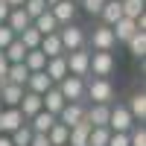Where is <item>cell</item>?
Listing matches in <instances>:
<instances>
[{
    "instance_id": "cell-1",
    "label": "cell",
    "mask_w": 146,
    "mask_h": 146,
    "mask_svg": "<svg viewBox=\"0 0 146 146\" xmlns=\"http://www.w3.org/2000/svg\"><path fill=\"white\" fill-rule=\"evenodd\" d=\"M85 96L91 102H96V105H111L117 91H114L111 79H96L94 76V79H85Z\"/></svg>"
},
{
    "instance_id": "cell-2",
    "label": "cell",
    "mask_w": 146,
    "mask_h": 146,
    "mask_svg": "<svg viewBox=\"0 0 146 146\" xmlns=\"http://www.w3.org/2000/svg\"><path fill=\"white\" fill-rule=\"evenodd\" d=\"M58 38H62L64 53L88 47V32H85V27H79V23H64V27H58Z\"/></svg>"
},
{
    "instance_id": "cell-3",
    "label": "cell",
    "mask_w": 146,
    "mask_h": 146,
    "mask_svg": "<svg viewBox=\"0 0 146 146\" xmlns=\"http://www.w3.org/2000/svg\"><path fill=\"white\" fill-rule=\"evenodd\" d=\"M64 62H67V76L88 79V70H91V50H88V47L73 50V53H64Z\"/></svg>"
},
{
    "instance_id": "cell-4",
    "label": "cell",
    "mask_w": 146,
    "mask_h": 146,
    "mask_svg": "<svg viewBox=\"0 0 146 146\" xmlns=\"http://www.w3.org/2000/svg\"><path fill=\"white\" fill-rule=\"evenodd\" d=\"M114 70H117V58H114V53H91V70H88V76L111 79Z\"/></svg>"
},
{
    "instance_id": "cell-5",
    "label": "cell",
    "mask_w": 146,
    "mask_h": 146,
    "mask_svg": "<svg viewBox=\"0 0 146 146\" xmlns=\"http://www.w3.org/2000/svg\"><path fill=\"white\" fill-rule=\"evenodd\" d=\"M88 41H91V53H111L117 41H114V32L111 27H105V23H100V27H94V32L88 35Z\"/></svg>"
},
{
    "instance_id": "cell-6",
    "label": "cell",
    "mask_w": 146,
    "mask_h": 146,
    "mask_svg": "<svg viewBox=\"0 0 146 146\" xmlns=\"http://www.w3.org/2000/svg\"><path fill=\"white\" fill-rule=\"evenodd\" d=\"M131 126H137V123H135V117L129 114V108L123 102H111V111H108V129H111V131H129Z\"/></svg>"
},
{
    "instance_id": "cell-7",
    "label": "cell",
    "mask_w": 146,
    "mask_h": 146,
    "mask_svg": "<svg viewBox=\"0 0 146 146\" xmlns=\"http://www.w3.org/2000/svg\"><path fill=\"white\" fill-rule=\"evenodd\" d=\"M56 88H58V94L64 96V102H85V79H79V76H64Z\"/></svg>"
},
{
    "instance_id": "cell-8",
    "label": "cell",
    "mask_w": 146,
    "mask_h": 146,
    "mask_svg": "<svg viewBox=\"0 0 146 146\" xmlns=\"http://www.w3.org/2000/svg\"><path fill=\"white\" fill-rule=\"evenodd\" d=\"M58 123L62 126H67V129H73L76 123H82L85 120V102H64V108L58 111Z\"/></svg>"
},
{
    "instance_id": "cell-9",
    "label": "cell",
    "mask_w": 146,
    "mask_h": 146,
    "mask_svg": "<svg viewBox=\"0 0 146 146\" xmlns=\"http://www.w3.org/2000/svg\"><path fill=\"white\" fill-rule=\"evenodd\" d=\"M27 120H23V114L18 111V108H3L0 111V135H12L15 129H21Z\"/></svg>"
},
{
    "instance_id": "cell-10",
    "label": "cell",
    "mask_w": 146,
    "mask_h": 146,
    "mask_svg": "<svg viewBox=\"0 0 146 146\" xmlns=\"http://www.w3.org/2000/svg\"><path fill=\"white\" fill-rule=\"evenodd\" d=\"M50 12H53V18L58 21V27L76 21V3H73V0H58L56 6H50Z\"/></svg>"
},
{
    "instance_id": "cell-11",
    "label": "cell",
    "mask_w": 146,
    "mask_h": 146,
    "mask_svg": "<svg viewBox=\"0 0 146 146\" xmlns=\"http://www.w3.org/2000/svg\"><path fill=\"white\" fill-rule=\"evenodd\" d=\"M23 91H27V88H21V85L3 82V85H0V105H3V108H18Z\"/></svg>"
},
{
    "instance_id": "cell-12",
    "label": "cell",
    "mask_w": 146,
    "mask_h": 146,
    "mask_svg": "<svg viewBox=\"0 0 146 146\" xmlns=\"http://www.w3.org/2000/svg\"><path fill=\"white\" fill-rule=\"evenodd\" d=\"M44 73L50 76V82H53V85H58V82L67 76V62H64V56H53V58H47Z\"/></svg>"
},
{
    "instance_id": "cell-13",
    "label": "cell",
    "mask_w": 146,
    "mask_h": 146,
    "mask_svg": "<svg viewBox=\"0 0 146 146\" xmlns=\"http://www.w3.org/2000/svg\"><path fill=\"white\" fill-rule=\"evenodd\" d=\"M41 96L38 94H29V91H23V96H21V102H18V111L23 114V120H29V117H35L41 111Z\"/></svg>"
},
{
    "instance_id": "cell-14",
    "label": "cell",
    "mask_w": 146,
    "mask_h": 146,
    "mask_svg": "<svg viewBox=\"0 0 146 146\" xmlns=\"http://www.w3.org/2000/svg\"><path fill=\"white\" fill-rule=\"evenodd\" d=\"M108 111H111V105H96V102H91V108H85V120L91 123V129L108 126Z\"/></svg>"
},
{
    "instance_id": "cell-15",
    "label": "cell",
    "mask_w": 146,
    "mask_h": 146,
    "mask_svg": "<svg viewBox=\"0 0 146 146\" xmlns=\"http://www.w3.org/2000/svg\"><path fill=\"white\" fill-rule=\"evenodd\" d=\"M29 94H38V96H44L47 91L53 88V82H50V76H47L44 70H38V73H29V79H27V85H23Z\"/></svg>"
},
{
    "instance_id": "cell-16",
    "label": "cell",
    "mask_w": 146,
    "mask_h": 146,
    "mask_svg": "<svg viewBox=\"0 0 146 146\" xmlns=\"http://www.w3.org/2000/svg\"><path fill=\"white\" fill-rule=\"evenodd\" d=\"M53 123H56V114L44 111V108H41V111L35 114V117H29V120H27V126L35 131V135H47V131L53 129Z\"/></svg>"
},
{
    "instance_id": "cell-17",
    "label": "cell",
    "mask_w": 146,
    "mask_h": 146,
    "mask_svg": "<svg viewBox=\"0 0 146 146\" xmlns=\"http://www.w3.org/2000/svg\"><path fill=\"white\" fill-rule=\"evenodd\" d=\"M38 50H41L47 58H53V56H64V47H62V38H58V32L41 35V44H38Z\"/></svg>"
},
{
    "instance_id": "cell-18",
    "label": "cell",
    "mask_w": 146,
    "mask_h": 146,
    "mask_svg": "<svg viewBox=\"0 0 146 146\" xmlns=\"http://www.w3.org/2000/svg\"><path fill=\"white\" fill-rule=\"evenodd\" d=\"M126 108H129V114L135 117V123H143V120H146V94L143 91H135L129 96V105Z\"/></svg>"
},
{
    "instance_id": "cell-19",
    "label": "cell",
    "mask_w": 146,
    "mask_h": 146,
    "mask_svg": "<svg viewBox=\"0 0 146 146\" xmlns=\"http://www.w3.org/2000/svg\"><path fill=\"white\" fill-rule=\"evenodd\" d=\"M6 27L15 32V35H21L27 27H32V18H29L23 9H12V12H9V18H6Z\"/></svg>"
},
{
    "instance_id": "cell-20",
    "label": "cell",
    "mask_w": 146,
    "mask_h": 146,
    "mask_svg": "<svg viewBox=\"0 0 146 146\" xmlns=\"http://www.w3.org/2000/svg\"><path fill=\"white\" fill-rule=\"evenodd\" d=\"M41 105H44V111H50V114H56V117H58V111L64 108V96L58 94V88H56V85H53V88L41 96Z\"/></svg>"
},
{
    "instance_id": "cell-21",
    "label": "cell",
    "mask_w": 146,
    "mask_h": 146,
    "mask_svg": "<svg viewBox=\"0 0 146 146\" xmlns=\"http://www.w3.org/2000/svg\"><path fill=\"white\" fill-rule=\"evenodd\" d=\"M88 135H91V123H88V120H82V123H76V126L70 129L67 146H88Z\"/></svg>"
},
{
    "instance_id": "cell-22",
    "label": "cell",
    "mask_w": 146,
    "mask_h": 146,
    "mask_svg": "<svg viewBox=\"0 0 146 146\" xmlns=\"http://www.w3.org/2000/svg\"><path fill=\"white\" fill-rule=\"evenodd\" d=\"M100 18H102L105 27H114V23L123 18V6H120V0H105V6H102V12H100Z\"/></svg>"
},
{
    "instance_id": "cell-23",
    "label": "cell",
    "mask_w": 146,
    "mask_h": 146,
    "mask_svg": "<svg viewBox=\"0 0 146 146\" xmlns=\"http://www.w3.org/2000/svg\"><path fill=\"white\" fill-rule=\"evenodd\" d=\"M32 27L38 29L41 35H50V32H58V21L53 18V12L47 9V12H41V15H38V18L32 21Z\"/></svg>"
},
{
    "instance_id": "cell-24",
    "label": "cell",
    "mask_w": 146,
    "mask_h": 146,
    "mask_svg": "<svg viewBox=\"0 0 146 146\" xmlns=\"http://www.w3.org/2000/svg\"><path fill=\"white\" fill-rule=\"evenodd\" d=\"M111 32H114V41H129L131 38V35H135L137 32V27H135V21H129V18H120L117 23H114V27H111Z\"/></svg>"
},
{
    "instance_id": "cell-25",
    "label": "cell",
    "mask_w": 146,
    "mask_h": 146,
    "mask_svg": "<svg viewBox=\"0 0 146 146\" xmlns=\"http://www.w3.org/2000/svg\"><path fill=\"white\" fill-rule=\"evenodd\" d=\"M27 79H29V70H27V64L23 62H18V64H9V70H6V82H12V85H27Z\"/></svg>"
},
{
    "instance_id": "cell-26",
    "label": "cell",
    "mask_w": 146,
    "mask_h": 146,
    "mask_svg": "<svg viewBox=\"0 0 146 146\" xmlns=\"http://www.w3.org/2000/svg\"><path fill=\"white\" fill-rule=\"evenodd\" d=\"M67 135H70V129H67V126H62V123L56 120L53 129L47 131V140H50V146H67Z\"/></svg>"
},
{
    "instance_id": "cell-27",
    "label": "cell",
    "mask_w": 146,
    "mask_h": 146,
    "mask_svg": "<svg viewBox=\"0 0 146 146\" xmlns=\"http://www.w3.org/2000/svg\"><path fill=\"white\" fill-rule=\"evenodd\" d=\"M23 64H27L29 73H38V70H44V64H47V56H44L41 50H27V56H23Z\"/></svg>"
},
{
    "instance_id": "cell-28",
    "label": "cell",
    "mask_w": 146,
    "mask_h": 146,
    "mask_svg": "<svg viewBox=\"0 0 146 146\" xmlns=\"http://www.w3.org/2000/svg\"><path fill=\"white\" fill-rule=\"evenodd\" d=\"M3 56H6V62L9 64H18V62H23V56H27V47L21 44V38L15 35V41H12L6 50H3Z\"/></svg>"
},
{
    "instance_id": "cell-29",
    "label": "cell",
    "mask_w": 146,
    "mask_h": 146,
    "mask_svg": "<svg viewBox=\"0 0 146 146\" xmlns=\"http://www.w3.org/2000/svg\"><path fill=\"white\" fill-rule=\"evenodd\" d=\"M126 47H129V53L135 56V58H143L146 56V32H135L126 41Z\"/></svg>"
},
{
    "instance_id": "cell-30",
    "label": "cell",
    "mask_w": 146,
    "mask_h": 146,
    "mask_svg": "<svg viewBox=\"0 0 146 146\" xmlns=\"http://www.w3.org/2000/svg\"><path fill=\"white\" fill-rule=\"evenodd\" d=\"M143 3H146V0H120V6H123V18L137 21L143 15Z\"/></svg>"
},
{
    "instance_id": "cell-31",
    "label": "cell",
    "mask_w": 146,
    "mask_h": 146,
    "mask_svg": "<svg viewBox=\"0 0 146 146\" xmlns=\"http://www.w3.org/2000/svg\"><path fill=\"white\" fill-rule=\"evenodd\" d=\"M18 38H21V44L27 47V50H38V44H41V32L35 29V27H27V29L18 35Z\"/></svg>"
},
{
    "instance_id": "cell-32",
    "label": "cell",
    "mask_w": 146,
    "mask_h": 146,
    "mask_svg": "<svg viewBox=\"0 0 146 146\" xmlns=\"http://www.w3.org/2000/svg\"><path fill=\"white\" fill-rule=\"evenodd\" d=\"M108 137H111V129H108V126L91 129V135H88V146H108Z\"/></svg>"
},
{
    "instance_id": "cell-33",
    "label": "cell",
    "mask_w": 146,
    "mask_h": 146,
    "mask_svg": "<svg viewBox=\"0 0 146 146\" xmlns=\"http://www.w3.org/2000/svg\"><path fill=\"white\" fill-rule=\"evenodd\" d=\"M9 140H12V146H29V140H32V129L23 123L21 129H15V131L9 135Z\"/></svg>"
},
{
    "instance_id": "cell-34",
    "label": "cell",
    "mask_w": 146,
    "mask_h": 146,
    "mask_svg": "<svg viewBox=\"0 0 146 146\" xmlns=\"http://www.w3.org/2000/svg\"><path fill=\"white\" fill-rule=\"evenodd\" d=\"M129 146H146V129H143V123L129 129Z\"/></svg>"
},
{
    "instance_id": "cell-35",
    "label": "cell",
    "mask_w": 146,
    "mask_h": 146,
    "mask_svg": "<svg viewBox=\"0 0 146 146\" xmlns=\"http://www.w3.org/2000/svg\"><path fill=\"white\" fill-rule=\"evenodd\" d=\"M21 9L27 12L32 21H35V18L41 15V12H47V3H44V0H23V6H21Z\"/></svg>"
},
{
    "instance_id": "cell-36",
    "label": "cell",
    "mask_w": 146,
    "mask_h": 146,
    "mask_svg": "<svg viewBox=\"0 0 146 146\" xmlns=\"http://www.w3.org/2000/svg\"><path fill=\"white\" fill-rule=\"evenodd\" d=\"M76 6H82L85 12H88V15H100V12H102V6H105V0H79Z\"/></svg>"
},
{
    "instance_id": "cell-37",
    "label": "cell",
    "mask_w": 146,
    "mask_h": 146,
    "mask_svg": "<svg viewBox=\"0 0 146 146\" xmlns=\"http://www.w3.org/2000/svg\"><path fill=\"white\" fill-rule=\"evenodd\" d=\"M12 41H15V32H12L6 23H0V50H6Z\"/></svg>"
},
{
    "instance_id": "cell-38",
    "label": "cell",
    "mask_w": 146,
    "mask_h": 146,
    "mask_svg": "<svg viewBox=\"0 0 146 146\" xmlns=\"http://www.w3.org/2000/svg\"><path fill=\"white\" fill-rule=\"evenodd\" d=\"M108 146H129V131H111Z\"/></svg>"
},
{
    "instance_id": "cell-39",
    "label": "cell",
    "mask_w": 146,
    "mask_h": 146,
    "mask_svg": "<svg viewBox=\"0 0 146 146\" xmlns=\"http://www.w3.org/2000/svg\"><path fill=\"white\" fill-rule=\"evenodd\" d=\"M29 146H50V140H47V135H35V131H32Z\"/></svg>"
},
{
    "instance_id": "cell-40",
    "label": "cell",
    "mask_w": 146,
    "mask_h": 146,
    "mask_svg": "<svg viewBox=\"0 0 146 146\" xmlns=\"http://www.w3.org/2000/svg\"><path fill=\"white\" fill-rule=\"evenodd\" d=\"M6 70H9V62H6V56H3V50H0V85L6 82Z\"/></svg>"
},
{
    "instance_id": "cell-41",
    "label": "cell",
    "mask_w": 146,
    "mask_h": 146,
    "mask_svg": "<svg viewBox=\"0 0 146 146\" xmlns=\"http://www.w3.org/2000/svg\"><path fill=\"white\" fill-rule=\"evenodd\" d=\"M9 12H12V9H9V6L3 3V0H0V23H6V18H9Z\"/></svg>"
},
{
    "instance_id": "cell-42",
    "label": "cell",
    "mask_w": 146,
    "mask_h": 146,
    "mask_svg": "<svg viewBox=\"0 0 146 146\" xmlns=\"http://www.w3.org/2000/svg\"><path fill=\"white\" fill-rule=\"evenodd\" d=\"M3 3H6L9 9H21V6H23V0H3Z\"/></svg>"
},
{
    "instance_id": "cell-43",
    "label": "cell",
    "mask_w": 146,
    "mask_h": 146,
    "mask_svg": "<svg viewBox=\"0 0 146 146\" xmlns=\"http://www.w3.org/2000/svg\"><path fill=\"white\" fill-rule=\"evenodd\" d=\"M0 146H12V140H9V135H0Z\"/></svg>"
},
{
    "instance_id": "cell-44",
    "label": "cell",
    "mask_w": 146,
    "mask_h": 146,
    "mask_svg": "<svg viewBox=\"0 0 146 146\" xmlns=\"http://www.w3.org/2000/svg\"><path fill=\"white\" fill-rule=\"evenodd\" d=\"M44 3H47V9H50V6H56V3H58V0H44Z\"/></svg>"
},
{
    "instance_id": "cell-45",
    "label": "cell",
    "mask_w": 146,
    "mask_h": 146,
    "mask_svg": "<svg viewBox=\"0 0 146 146\" xmlns=\"http://www.w3.org/2000/svg\"><path fill=\"white\" fill-rule=\"evenodd\" d=\"M73 3H79V0H73Z\"/></svg>"
},
{
    "instance_id": "cell-46",
    "label": "cell",
    "mask_w": 146,
    "mask_h": 146,
    "mask_svg": "<svg viewBox=\"0 0 146 146\" xmlns=\"http://www.w3.org/2000/svg\"><path fill=\"white\" fill-rule=\"evenodd\" d=\"M0 111H3V105H0Z\"/></svg>"
}]
</instances>
